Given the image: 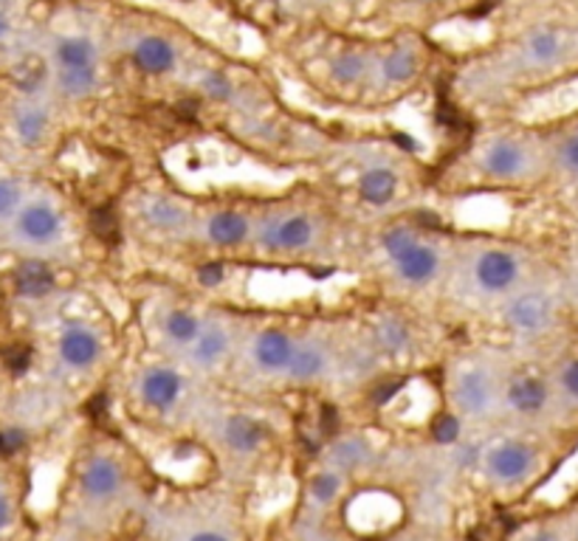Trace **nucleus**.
<instances>
[{
	"label": "nucleus",
	"instance_id": "nucleus-1",
	"mask_svg": "<svg viewBox=\"0 0 578 541\" xmlns=\"http://www.w3.org/2000/svg\"><path fill=\"white\" fill-rule=\"evenodd\" d=\"M452 285L466 302L500 308L513 290L531 283L533 270L525 249L502 240H475L452 254Z\"/></svg>",
	"mask_w": 578,
	"mask_h": 541
},
{
	"label": "nucleus",
	"instance_id": "nucleus-2",
	"mask_svg": "<svg viewBox=\"0 0 578 541\" xmlns=\"http://www.w3.org/2000/svg\"><path fill=\"white\" fill-rule=\"evenodd\" d=\"M471 178L494 189L527 187L547 175L545 142L525 128H494L482 133L468 153Z\"/></svg>",
	"mask_w": 578,
	"mask_h": 541
},
{
	"label": "nucleus",
	"instance_id": "nucleus-3",
	"mask_svg": "<svg viewBox=\"0 0 578 541\" xmlns=\"http://www.w3.org/2000/svg\"><path fill=\"white\" fill-rule=\"evenodd\" d=\"M378 254L392 283L403 290H430L448 277L452 254L441 238L423 225L398 220L378 234Z\"/></svg>",
	"mask_w": 578,
	"mask_h": 541
},
{
	"label": "nucleus",
	"instance_id": "nucleus-4",
	"mask_svg": "<svg viewBox=\"0 0 578 541\" xmlns=\"http://www.w3.org/2000/svg\"><path fill=\"white\" fill-rule=\"evenodd\" d=\"M327 225L305 203H268L254 212V252L271 260H313L325 252Z\"/></svg>",
	"mask_w": 578,
	"mask_h": 541
},
{
	"label": "nucleus",
	"instance_id": "nucleus-5",
	"mask_svg": "<svg viewBox=\"0 0 578 541\" xmlns=\"http://www.w3.org/2000/svg\"><path fill=\"white\" fill-rule=\"evenodd\" d=\"M494 310L508 335L520 339V342H540L559 328L562 294L533 277L520 290H513L511 297Z\"/></svg>",
	"mask_w": 578,
	"mask_h": 541
},
{
	"label": "nucleus",
	"instance_id": "nucleus-6",
	"mask_svg": "<svg viewBox=\"0 0 578 541\" xmlns=\"http://www.w3.org/2000/svg\"><path fill=\"white\" fill-rule=\"evenodd\" d=\"M502 375L505 373L486 358L457 361L448 373L452 415L463 420L491 418L502 406Z\"/></svg>",
	"mask_w": 578,
	"mask_h": 541
},
{
	"label": "nucleus",
	"instance_id": "nucleus-7",
	"mask_svg": "<svg viewBox=\"0 0 578 541\" xmlns=\"http://www.w3.org/2000/svg\"><path fill=\"white\" fill-rule=\"evenodd\" d=\"M426 65V48L412 34H401L387 43L376 45V63H373V79L367 93L376 97H396L410 90L421 79Z\"/></svg>",
	"mask_w": 578,
	"mask_h": 541
},
{
	"label": "nucleus",
	"instance_id": "nucleus-8",
	"mask_svg": "<svg viewBox=\"0 0 578 541\" xmlns=\"http://www.w3.org/2000/svg\"><path fill=\"white\" fill-rule=\"evenodd\" d=\"M192 238L209 252L234 254L252 245L254 240V212L234 207V203H218V207L201 209L196 218Z\"/></svg>",
	"mask_w": 578,
	"mask_h": 541
},
{
	"label": "nucleus",
	"instance_id": "nucleus-9",
	"mask_svg": "<svg viewBox=\"0 0 578 541\" xmlns=\"http://www.w3.org/2000/svg\"><path fill=\"white\" fill-rule=\"evenodd\" d=\"M136 223L144 234L162 240H184L192 238L196 229L198 209H192L187 200H181L173 192H144L133 207Z\"/></svg>",
	"mask_w": 578,
	"mask_h": 541
},
{
	"label": "nucleus",
	"instance_id": "nucleus-10",
	"mask_svg": "<svg viewBox=\"0 0 578 541\" xmlns=\"http://www.w3.org/2000/svg\"><path fill=\"white\" fill-rule=\"evenodd\" d=\"M243 335L241 324L229 319V316H209L203 319V328L192 347L184 353V364L187 369L198 375H215L226 367L234 353L241 350Z\"/></svg>",
	"mask_w": 578,
	"mask_h": 541
},
{
	"label": "nucleus",
	"instance_id": "nucleus-11",
	"mask_svg": "<svg viewBox=\"0 0 578 541\" xmlns=\"http://www.w3.org/2000/svg\"><path fill=\"white\" fill-rule=\"evenodd\" d=\"M243 347H246L248 369L257 378L282 380L286 384L293 347H297V333L293 330H288L286 324H263L248 339H243Z\"/></svg>",
	"mask_w": 578,
	"mask_h": 541
},
{
	"label": "nucleus",
	"instance_id": "nucleus-12",
	"mask_svg": "<svg viewBox=\"0 0 578 541\" xmlns=\"http://www.w3.org/2000/svg\"><path fill=\"white\" fill-rule=\"evenodd\" d=\"M124 57L138 74L153 79L173 77L181 65V45L158 29H133L122 40Z\"/></svg>",
	"mask_w": 578,
	"mask_h": 541
},
{
	"label": "nucleus",
	"instance_id": "nucleus-13",
	"mask_svg": "<svg viewBox=\"0 0 578 541\" xmlns=\"http://www.w3.org/2000/svg\"><path fill=\"white\" fill-rule=\"evenodd\" d=\"M351 184L358 203L367 209H376V212L392 209L403 195L401 169H398L392 158H384V155H370V158L356 162Z\"/></svg>",
	"mask_w": 578,
	"mask_h": 541
},
{
	"label": "nucleus",
	"instance_id": "nucleus-14",
	"mask_svg": "<svg viewBox=\"0 0 578 541\" xmlns=\"http://www.w3.org/2000/svg\"><path fill=\"white\" fill-rule=\"evenodd\" d=\"M133 393L138 404L153 415H169L178 409L187 393V375L169 361H147L133 375Z\"/></svg>",
	"mask_w": 578,
	"mask_h": 541
},
{
	"label": "nucleus",
	"instance_id": "nucleus-15",
	"mask_svg": "<svg viewBox=\"0 0 578 541\" xmlns=\"http://www.w3.org/2000/svg\"><path fill=\"white\" fill-rule=\"evenodd\" d=\"M553 400L556 393H553L551 375L533 367H516L502 375V409L516 418H542Z\"/></svg>",
	"mask_w": 578,
	"mask_h": 541
},
{
	"label": "nucleus",
	"instance_id": "nucleus-16",
	"mask_svg": "<svg viewBox=\"0 0 578 541\" xmlns=\"http://www.w3.org/2000/svg\"><path fill=\"white\" fill-rule=\"evenodd\" d=\"M376 63V45L342 43L325 59V77L338 93H367Z\"/></svg>",
	"mask_w": 578,
	"mask_h": 541
},
{
	"label": "nucleus",
	"instance_id": "nucleus-17",
	"mask_svg": "<svg viewBox=\"0 0 578 541\" xmlns=\"http://www.w3.org/2000/svg\"><path fill=\"white\" fill-rule=\"evenodd\" d=\"M536 460H540V454H536V449L531 443L516 438H502L482 451L480 465L491 483L520 485L533 474Z\"/></svg>",
	"mask_w": 578,
	"mask_h": 541
},
{
	"label": "nucleus",
	"instance_id": "nucleus-18",
	"mask_svg": "<svg viewBox=\"0 0 578 541\" xmlns=\"http://www.w3.org/2000/svg\"><path fill=\"white\" fill-rule=\"evenodd\" d=\"M207 313L187 302H164L156 308V339L169 355H176L178 361L184 358L192 342L198 339L203 328Z\"/></svg>",
	"mask_w": 578,
	"mask_h": 541
},
{
	"label": "nucleus",
	"instance_id": "nucleus-19",
	"mask_svg": "<svg viewBox=\"0 0 578 541\" xmlns=\"http://www.w3.org/2000/svg\"><path fill=\"white\" fill-rule=\"evenodd\" d=\"M63 232H66V218H63L54 200H23V207L14 214V234H18L20 243L32 245V249L54 245L63 238Z\"/></svg>",
	"mask_w": 578,
	"mask_h": 541
},
{
	"label": "nucleus",
	"instance_id": "nucleus-20",
	"mask_svg": "<svg viewBox=\"0 0 578 541\" xmlns=\"http://www.w3.org/2000/svg\"><path fill=\"white\" fill-rule=\"evenodd\" d=\"M333 367H336V355H333V344L327 342L325 335L297 333V347H293L286 384H293V387L322 384Z\"/></svg>",
	"mask_w": 578,
	"mask_h": 541
},
{
	"label": "nucleus",
	"instance_id": "nucleus-21",
	"mask_svg": "<svg viewBox=\"0 0 578 541\" xmlns=\"http://www.w3.org/2000/svg\"><path fill=\"white\" fill-rule=\"evenodd\" d=\"M104 355V339L99 328L91 322L74 319V322L63 324L57 335V358L59 364L71 373H88L102 361Z\"/></svg>",
	"mask_w": 578,
	"mask_h": 541
},
{
	"label": "nucleus",
	"instance_id": "nucleus-22",
	"mask_svg": "<svg viewBox=\"0 0 578 541\" xmlns=\"http://www.w3.org/2000/svg\"><path fill=\"white\" fill-rule=\"evenodd\" d=\"M542 142H545L547 173L576 187L578 184V110L576 113H567L562 122L553 124V128L547 130V135H542Z\"/></svg>",
	"mask_w": 578,
	"mask_h": 541
},
{
	"label": "nucleus",
	"instance_id": "nucleus-23",
	"mask_svg": "<svg viewBox=\"0 0 578 541\" xmlns=\"http://www.w3.org/2000/svg\"><path fill=\"white\" fill-rule=\"evenodd\" d=\"M370 350L376 358H407L415 350V330L398 313H381L370 324Z\"/></svg>",
	"mask_w": 578,
	"mask_h": 541
},
{
	"label": "nucleus",
	"instance_id": "nucleus-24",
	"mask_svg": "<svg viewBox=\"0 0 578 541\" xmlns=\"http://www.w3.org/2000/svg\"><path fill=\"white\" fill-rule=\"evenodd\" d=\"M12 288L20 299L40 302V299H46L54 294V288H57V274H54V268L46 260H20L12 270Z\"/></svg>",
	"mask_w": 578,
	"mask_h": 541
},
{
	"label": "nucleus",
	"instance_id": "nucleus-25",
	"mask_svg": "<svg viewBox=\"0 0 578 541\" xmlns=\"http://www.w3.org/2000/svg\"><path fill=\"white\" fill-rule=\"evenodd\" d=\"M122 465L113 457H104V454L91 457L82 468V494L88 496V499H93V503H108V499H113V496L122 490Z\"/></svg>",
	"mask_w": 578,
	"mask_h": 541
},
{
	"label": "nucleus",
	"instance_id": "nucleus-26",
	"mask_svg": "<svg viewBox=\"0 0 578 541\" xmlns=\"http://www.w3.org/2000/svg\"><path fill=\"white\" fill-rule=\"evenodd\" d=\"M54 68H102V52L88 34H63L54 40Z\"/></svg>",
	"mask_w": 578,
	"mask_h": 541
},
{
	"label": "nucleus",
	"instance_id": "nucleus-27",
	"mask_svg": "<svg viewBox=\"0 0 578 541\" xmlns=\"http://www.w3.org/2000/svg\"><path fill=\"white\" fill-rule=\"evenodd\" d=\"M12 128L23 147H40V144L46 142L48 128H52V113L37 99H26V102H20L14 108Z\"/></svg>",
	"mask_w": 578,
	"mask_h": 541
},
{
	"label": "nucleus",
	"instance_id": "nucleus-28",
	"mask_svg": "<svg viewBox=\"0 0 578 541\" xmlns=\"http://www.w3.org/2000/svg\"><path fill=\"white\" fill-rule=\"evenodd\" d=\"M221 438L226 449L234 451V454H254L266 443V426L257 418H252V415L232 412L223 420Z\"/></svg>",
	"mask_w": 578,
	"mask_h": 541
},
{
	"label": "nucleus",
	"instance_id": "nucleus-29",
	"mask_svg": "<svg viewBox=\"0 0 578 541\" xmlns=\"http://www.w3.org/2000/svg\"><path fill=\"white\" fill-rule=\"evenodd\" d=\"M54 85L59 97L82 102L102 88V68H54Z\"/></svg>",
	"mask_w": 578,
	"mask_h": 541
},
{
	"label": "nucleus",
	"instance_id": "nucleus-30",
	"mask_svg": "<svg viewBox=\"0 0 578 541\" xmlns=\"http://www.w3.org/2000/svg\"><path fill=\"white\" fill-rule=\"evenodd\" d=\"M373 449L367 445V440L356 438V434H347V438L333 440L331 451H327V465L338 474H353V471L364 468V465L370 463Z\"/></svg>",
	"mask_w": 578,
	"mask_h": 541
},
{
	"label": "nucleus",
	"instance_id": "nucleus-31",
	"mask_svg": "<svg viewBox=\"0 0 578 541\" xmlns=\"http://www.w3.org/2000/svg\"><path fill=\"white\" fill-rule=\"evenodd\" d=\"M556 400L567 406H578V353L565 355L551 373Z\"/></svg>",
	"mask_w": 578,
	"mask_h": 541
},
{
	"label": "nucleus",
	"instance_id": "nucleus-32",
	"mask_svg": "<svg viewBox=\"0 0 578 541\" xmlns=\"http://www.w3.org/2000/svg\"><path fill=\"white\" fill-rule=\"evenodd\" d=\"M342 488H345V474H338V471H333L331 465L322 471H316L311 477V485H308V490H311L313 503L319 505H327L333 503L338 494H342Z\"/></svg>",
	"mask_w": 578,
	"mask_h": 541
},
{
	"label": "nucleus",
	"instance_id": "nucleus-33",
	"mask_svg": "<svg viewBox=\"0 0 578 541\" xmlns=\"http://www.w3.org/2000/svg\"><path fill=\"white\" fill-rule=\"evenodd\" d=\"M20 207H23V192L18 180L0 178V220L14 218Z\"/></svg>",
	"mask_w": 578,
	"mask_h": 541
},
{
	"label": "nucleus",
	"instance_id": "nucleus-34",
	"mask_svg": "<svg viewBox=\"0 0 578 541\" xmlns=\"http://www.w3.org/2000/svg\"><path fill=\"white\" fill-rule=\"evenodd\" d=\"M26 445V432L18 429V426H9V429H0V457H12L18 451H23Z\"/></svg>",
	"mask_w": 578,
	"mask_h": 541
},
{
	"label": "nucleus",
	"instance_id": "nucleus-35",
	"mask_svg": "<svg viewBox=\"0 0 578 541\" xmlns=\"http://www.w3.org/2000/svg\"><path fill=\"white\" fill-rule=\"evenodd\" d=\"M435 438L441 440V443H455V440L460 438V418H457V415H446V418L437 420Z\"/></svg>",
	"mask_w": 578,
	"mask_h": 541
},
{
	"label": "nucleus",
	"instance_id": "nucleus-36",
	"mask_svg": "<svg viewBox=\"0 0 578 541\" xmlns=\"http://www.w3.org/2000/svg\"><path fill=\"white\" fill-rule=\"evenodd\" d=\"M29 361H32L29 350H14V353H7V367L12 369V373H23V369L29 367Z\"/></svg>",
	"mask_w": 578,
	"mask_h": 541
},
{
	"label": "nucleus",
	"instance_id": "nucleus-37",
	"mask_svg": "<svg viewBox=\"0 0 578 541\" xmlns=\"http://www.w3.org/2000/svg\"><path fill=\"white\" fill-rule=\"evenodd\" d=\"M187 541H232L226 533H221V530H198V533L189 536Z\"/></svg>",
	"mask_w": 578,
	"mask_h": 541
},
{
	"label": "nucleus",
	"instance_id": "nucleus-38",
	"mask_svg": "<svg viewBox=\"0 0 578 541\" xmlns=\"http://www.w3.org/2000/svg\"><path fill=\"white\" fill-rule=\"evenodd\" d=\"M12 522V508H9V499L3 494H0V530L7 528V525Z\"/></svg>",
	"mask_w": 578,
	"mask_h": 541
},
{
	"label": "nucleus",
	"instance_id": "nucleus-39",
	"mask_svg": "<svg viewBox=\"0 0 578 541\" xmlns=\"http://www.w3.org/2000/svg\"><path fill=\"white\" fill-rule=\"evenodd\" d=\"M527 541H562V539H559V533H556V530H551V528H540V530H536V533H533Z\"/></svg>",
	"mask_w": 578,
	"mask_h": 541
},
{
	"label": "nucleus",
	"instance_id": "nucleus-40",
	"mask_svg": "<svg viewBox=\"0 0 578 541\" xmlns=\"http://www.w3.org/2000/svg\"><path fill=\"white\" fill-rule=\"evenodd\" d=\"M9 34H12V20H9L7 12H0V45L7 43Z\"/></svg>",
	"mask_w": 578,
	"mask_h": 541
},
{
	"label": "nucleus",
	"instance_id": "nucleus-41",
	"mask_svg": "<svg viewBox=\"0 0 578 541\" xmlns=\"http://www.w3.org/2000/svg\"><path fill=\"white\" fill-rule=\"evenodd\" d=\"M570 290L578 297V249L573 254V265H570Z\"/></svg>",
	"mask_w": 578,
	"mask_h": 541
},
{
	"label": "nucleus",
	"instance_id": "nucleus-42",
	"mask_svg": "<svg viewBox=\"0 0 578 541\" xmlns=\"http://www.w3.org/2000/svg\"><path fill=\"white\" fill-rule=\"evenodd\" d=\"M316 7H338V3H347V0H311Z\"/></svg>",
	"mask_w": 578,
	"mask_h": 541
},
{
	"label": "nucleus",
	"instance_id": "nucleus-43",
	"mask_svg": "<svg viewBox=\"0 0 578 541\" xmlns=\"http://www.w3.org/2000/svg\"><path fill=\"white\" fill-rule=\"evenodd\" d=\"M248 3H254V7H277L280 0H248Z\"/></svg>",
	"mask_w": 578,
	"mask_h": 541
},
{
	"label": "nucleus",
	"instance_id": "nucleus-44",
	"mask_svg": "<svg viewBox=\"0 0 578 541\" xmlns=\"http://www.w3.org/2000/svg\"><path fill=\"white\" fill-rule=\"evenodd\" d=\"M410 3H421V7H435V3H443V0H410Z\"/></svg>",
	"mask_w": 578,
	"mask_h": 541
},
{
	"label": "nucleus",
	"instance_id": "nucleus-45",
	"mask_svg": "<svg viewBox=\"0 0 578 541\" xmlns=\"http://www.w3.org/2000/svg\"><path fill=\"white\" fill-rule=\"evenodd\" d=\"M573 539H576V541H578V522H576V533H573Z\"/></svg>",
	"mask_w": 578,
	"mask_h": 541
},
{
	"label": "nucleus",
	"instance_id": "nucleus-46",
	"mask_svg": "<svg viewBox=\"0 0 578 541\" xmlns=\"http://www.w3.org/2000/svg\"><path fill=\"white\" fill-rule=\"evenodd\" d=\"M576 200H578V184H576Z\"/></svg>",
	"mask_w": 578,
	"mask_h": 541
},
{
	"label": "nucleus",
	"instance_id": "nucleus-47",
	"mask_svg": "<svg viewBox=\"0 0 578 541\" xmlns=\"http://www.w3.org/2000/svg\"><path fill=\"white\" fill-rule=\"evenodd\" d=\"M567 3H578V0H567Z\"/></svg>",
	"mask_w": 578,
	"mask_h": 541
},
{
	"label": "nucleus",
	"instance_id": "nucleus-48",
	"mask_svg": "<svg viewBox=\"0 0 578 541\" xmlns=\"http://www.w3.org/2000/svg\"><path fill=\"white\" fill-rule=\"evenodd\" d=\"M322 541H327V539H322Z\"/></svg>",
	"mask_w": 578,
	"mask_h": 541
},
{
	"label": "nucleus",
	"instance_id": "nucleus-49",
	"mask_svg": "<svg viewBox=\"0 0 578 541\" xmlns=\"http://www.w3.org/2000/svg\"><path fill=\"white\" fill-rule=\"evenodd\" d=\"M0 3H3V0H0Z\"/></svg>",
	"mask_w": 578,
	"mask_h": 541
}]
</instances>
